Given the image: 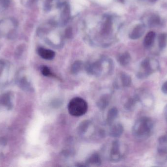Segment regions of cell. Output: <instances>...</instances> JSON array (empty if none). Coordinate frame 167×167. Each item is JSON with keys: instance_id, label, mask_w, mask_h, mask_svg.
<instances>
[{"instance_id": "6da1fadb", "label": "cell", "mask_w": 167, "mask_h": 167, "mask_svg": "<svg viewBox=\"0 0 167 167\" xmlns=\"http://www.w3.org/2000/svg\"><path fill=\"white\" fill-rule=\"evenodd\" d=\"M153 128V123L147 117L140 118L136 121L132 129L133 136L139 140H145L151 134Z\"/></svg>"}, {"instance_id": "7a4b0ae2", "label": "cell", "mask_w": 167, "mask_h": 167, "mask_svg": "<svg viewBox=\"0 0 167 167\" xmlns=\"http://www.w3.org/2000/svg\"><path fill=\"white\" fill-rule=\"evenodd\" d=\"M18 26V21L14 18L0 20V36L9 39L15 38Z\"/></svg>"}, {"instance_id": "3957f363", "label": "cell", "mask_w": 167, "mask_h": 167, "mask_svg": "<svg viewBox=\"0 0 167 167\" xmlns=\"http://www.w3.org/2000/svg\"><path fill=\"white\" fill-rule=\"evenodd\" d=\"M68 109L71 116H81L85 115L88 111V103L82 98L75 97L71 99L68 103Z\"/></svg>"}, {"instance_id": "277c9868", "label": "cell", "mask_w": 167, "mask_h": 167, "mask_svg": "<svg viewBox=\"0 0 167 167\" xmlns=\"http://www.w3.org/2000/svg\"><path fill=\"white\" fill-rule=\"evenodd\" d=\"M141 68L136 76L139 79H144L159 69V64L156 60L146 58L141 63Z\"/></svg>"}, {"instance_id": "5b68a950", "label": "cell", "mask_w": 167, "mask_h": 167, "mask_svg": "<svg viewBox=\"0 0 167 167\" xmlns=\"http://www.w3.org/2000/svg\"><path fill=\"white\" fill-rule=\"evenodd\" d=\"M123 157L121 145L119 141L116 140L112 142L110 150V159L111 162L116 163L120 161Z\"/></svg>"}, {"instance_id": "8992f818", "label": "cell", "mask_w": 167, "mask_h": 167, "mask_svg": "<svg viewBox=\"0 0 167 167\" xmlns=\"http://www.w3.org/2000/svg\"><path fill=\"white\" fill-rule=\"evenodd\" d=\"M87 73L91 76L100 77L103 72V67L100 61L88 63L85 66Z\"/></svg>"}, {"instance_id": "52a82bcc", "label": "cell", "mask_w": 167, "mask_h": 167, "mask_svg": "<svg viewBox=\"0 0 167 167\" xmlns=\"http://www.w3.org/2000/svg\"><path fill=\"white\" fill-rule=\"evenodd\" d=\"M116 81L115 86L117 88H120V86L123 87H128L131 85L132 84V78L131 77L125 73H122L119 75V78Z\"/></svg>"}, {"instance_id": "ba28073f", "label": "cell", "mask_w": 167, "mask_h": 167, "mask_svg": "<svg viewBox=\"0 0 167 167\" xmlns=\"http://www.w3.org/2000/svg\"><path fill=\"white\" fill-rule=\"evenodd\" d=\"M124 132V127L123 125L120 123L113 124L111 125L109 135L113 138H119L121 136Z\"/></svg>"}, {"instance_id": "9c48e42d", "label": "cell", "mask_w": 167, "mask_h": 167, "mask_svg": "<svg viewBox=\"0 0 167 167\" xmlns=\"http://www.w3.org/2000/svg\"><path fill=\"white\" fill-rule=\"evenodd\" d=\"M102 163L100 156L98 153H95L89 157L84 164V167H99Z\"/></svg>"}, {"instance_id": "30bf717a", "label": "cell", "mask_w": 167, "mask_h": 167, "mask_svg": "<svg viewBox=\"0 0 167 167\" xmlns=\"http://www.w3.org/2000/svg\"><path fill=\"white\" fill-rule=\"evenodd\" d=\"M146 30V27L143 24H139L132 30L129 34V38L133 40L139 39L140 38Z\"/></svg>"}, {"instance_id": "8fae6325", "label": "cell", "mask_w": 167, "mask_h": 167, "mask_svg": "<svg viewBox=\"0 0 167 167\" xmlns=\"http://www.w3.org/2000/svg\"><path fill=\"white\" fill-rule=\"evenodd\" d=\"M37 52L41 58L46 60H51L55 57V53L54 51L43 48H39Z\"/></svg>"}, {"instance_id": "7c38bea8", "label": "cell", "mask_w": 167, "mask_h": 167, "mask_svg": "<svg viewBox=\"0 0 167 167\" xmlns=\"http://www.w3.org/2000/svg\"><path fill=\"white\" fill-rule=\"evenodd\" d=\"M118 115V110L116 107H112L108 110L106 118V124L111 125L114 124Z\"/></svg>"}, {"instance_id": "4fadbf2b", "label": "cell", "mask_w": 167, "mask_h": 167, "mask_svg": "<svg viewBox=\"0 0 167 167\" xmlns=\"http://www.w3.org/2000/svg\"><path fill=\"white\" fill-rule=\"evenodd\" d=\"M110 100H111V96L110 95H104L98 100L97 102V106L101 110L105 109L109 105Z\"/></svg>"}, {"instance_id": "5bb4252c", "label": "cell", "mask_w": 167, "mask_h": 167, "mask_svg": "<svg viewBox=\"0 0 167 167\" xmlns=\"http://www.w3.org/2000/svg\"><path fill=\"white\" fill-rule=\"evenodd\" d=\"M155 38V33L154 31H150L146 35L144 40V46L146 48L151 47L154 42Z\"/></svg>"}, {"instance_id": "9a60e30c", "label": "cell", "mask_w": 167, "mask_h": 167, "mask_svg": "<svg viewBox=\"0 0 167 167\" xmlns=\"http://www.w3.org/2000/svg\"><path fill=\"white\" fill-rule=\"evenodd\" d=\"M140 102L139 97L137 94H136L134 97L129 99L125 103V108L129 111H132L135 108L136 104Z\"/></svg>"}, {"instance_id": "2e32d148", "label": "cell", "mask_w": 167, "mask_h": 167, "mask_svg": "<svg viewBox=\"0 0 167 167\" xmlns=\"http://www.w3.org/2000/svg\"><path fill=\"white\" fill-rule=\"evenodd\" d=\"M91 123L89 120H85L83 121L79 125L78 128V133L79 135L83 136L85 135L87 131H88L89 128L90 127Z\"/></svg>"}, {"instance_id": "e0dca14e", "label": "cell", "mask_w": 167, "mask_h": 167, "mask_svg": "<svg viewBox=\"0 0 167 167\" xmlns=\"http://www.w3.org/2000/svg\"><path fill=\"white\" fill-rule=\"evenodd\" d=\"M131 57L129 53L126 52L119 56L118 61L122 66L127 65L131 61Z\"/></svg>"}, {"instance_id": "ac0fdd59", "label": "cell", "mask_w": 167, "mask_h": 167, "mask_svg": "<svg viewBox=\"0 0 167 167\" xmlns=\"http://www.w3.org/2000/svg\"><path fill=\"white\" fill-rule=\"evenodd\" d=\"M83 68L82 62L77 60L74 62L71 68V72L72 74H77L79 73Z\"/></svg>"}, {"instance_id": "d6986e66", "label": "cell", "mask_w": 167, "mask_h": 167, "mask_svg": "<svg viewBox=\"0 0 167 167\" xmlns=\"http://www.w3.org/2000/svg\"><path fill=\"white\" fill-rule=\"evenodd\" d=\"M167 43V35L166 33H161L158 37V44L160 49L164 48Z\"/></svg>"}, {"instance_id": "ffe728a7", "label": "cell", "mask_w": 167, "mask_h": 167, "mask_svg": "<svg viewBox=\"0 0 167 167\" xmlns=\"http://www.w3.org/2000/svg\"><path fill=\"white\" fill-rule=\"evenodd\" d=\"M160 22V19L158 16L153 15L149 20V25L151 27H156L159 25Z\"/></svg>"}, {"instance_id": "44dd1931", "label": "cell", "mask_w": 167, "mask_h": 167, "mask_svg": "<svg viewBox=\"0 0 167 167\" xmlns=\"http://www.w3.org/2000/svg\"><path fill=\"white\" fill-rule=\"evenodd\" d=\"M11 4V0H0V13L6 11Z\"/></svg>"}, {"instance_id": "7402d4cb", "label": "cell", "mask_w": 167, "mask_h": 167, "mask_svg": "<svg viewBox=\"0 0 167 167\" xmlns=\"http://www.w3.org/2000/svg\"><path fill=\"white\" fill-rule=\"evenodd\" d=\"M41 72L42 74L46 77H50L52 75L51 71L47 66L42 67L41 68Z\"/></svg>"}, {"instance_id": "603a6c76", "label": "cell", "mask_w": 167, "mask_h": 167, "mask_svg": "<svg viewBox=\"0 0 167 167\" xmlns=\"http://www.w3.org/2000/svg\"><path fill=\"white\" fill-rule=\"evenodd\" d=\"M111 27V21L108 20L105 24L104 27L103 28L104 30L106 33H107L110 31Z\"/></svg>"}, {"instance_id": "cb8c5ba5", "label": "cell", "mask_w": 167, "mask_h": 167, "mask_svg": "<svg viewBox=\"0 0 167 167\" xmlns=\"http://www.w3.org/2000/svg\"><path fill=\"white\" fill-rule=\"evenodd\" d=\"M65 36L68 38H71L72 36V30L71 27H68L66 29L65 31Z\"/></svg>"}, {"instance_id": "d4e9b609", "label": "cell", "mask_w": 167, "mask_h": 167, "mask_svg": "<svg viewBox=\"0 0 167 167\" xmlns=\"http://www.w3.org/2000/svg\"><path fill=\"white\" fill-rule=\"evenodd\" d=\"M68 8V7H67L65 8L64 11H63V13H62V18H63V20L68 19V16L69 13Z\"/></svg>"}, {"instance_id": "484cf974", "label": "cell", "mask_w": 167, "mask_h": 167, "mask_svg": "<svg viewBox=\"0 0 167 167\" xmlns=\"http://www.w3.org/2000/svg\"><path fill=\"white\" fill-rule=\"evenodd\" d=\"M161 90L164 94H167V81L164 83L162 85Z\"/></svg>"}, {"instance_id": "4316f807", "label": "cell", "mask_w": 167, "mask_h": 167, "mask_svg": "<svg viewBox=\"0 0 167 167\" xmlns=\"http://www.w3.org/2000/svg\"><path fill=\"white\" fill-rule=\"evenodd\" d=\"M164 141L165 145L167 147V134L164 135Z\"/></svg>"}, {"instance_id": "83f0119b", "label": "cell", "mask_w": 167, "mask_h": 167, "mask_svg": "<svg viewBox=\"0 0 167 167\" xmlns=\"http://www.w3.org/2000/svg\"><path fill=\"white\" fill-rule=\"evenodd\" d=\"M149 1L150 2H151V3H155V2H156L158 0H149Z\"/></svg>"}, {"instance_id": "f1b7e54d", "label": "cell", "mask_w": 167, "mask_h": 167, "mask_svg": "<svg viewBox=\"0 0 167 167\" xmlns=\"http://www.w3.org/2000/svg\"><path fill=\"white\" fill-rule=\"evenodd\" d=\"M118 1L122 3H123L124 2V0H118Z\"/></svg>"}]
</instances>
